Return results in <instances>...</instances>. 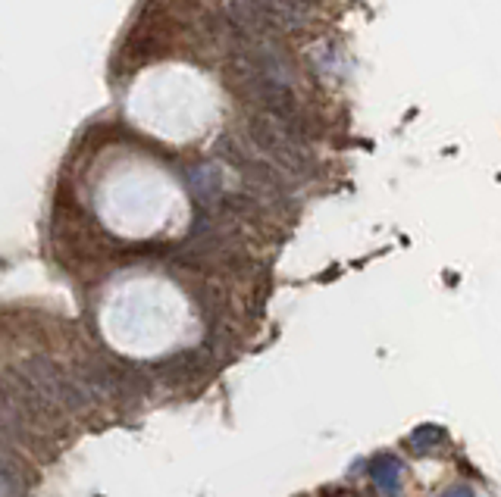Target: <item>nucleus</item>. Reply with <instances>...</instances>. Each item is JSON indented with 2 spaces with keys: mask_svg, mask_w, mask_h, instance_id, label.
Wrapping results in <instances>:
<instances>
[{
  "mask_svg": "<svg viewBox=\"0 0 501 497\" xmlns=\"http://www.w3.org/2000/svg\"><path fill=\"white\" fill-rule=\"evenodd\" d=\"M366 472H370L373 485H376V491L382 497H401V488H405V463L395 453H376L366 463Z\"/></svg>",
  "mask_w": 501,
  "mask_h": 497,
  "instance_id": "obj_1",
  "label": "nucleus"
},
{
  "mask_svg": "<svg viewBox=\"0 0 501 497\" xmlns=\"http://www.w3.org/2000/svg\"><path fill=\"white\" fill-rule=\"evenodd\" d=\"M439 497H473V488H470V485H451V488H445Z\"/></svg>",
  "mask_w": 501,
  "mask_h": 497,
  "instance_id": "obj_3",
  "label": "nucleus"
},
{
  "mask_svg": "<svg viewBox=\"0 0 501 497\" xmlns=\"http://www.w3.org/2000/svg\"><path fill=\"white\" fill-rule=\"evenodd\" d=\"M414 447H420V451H432V447L445 444V428L439 426H420L417 432L411 435Z\"/></svg>",
  "mask_w": 501,
  "mask_h": 497,
  "instance_id": "obj_2",
  "label": "nucleus"
}]
</instances>
